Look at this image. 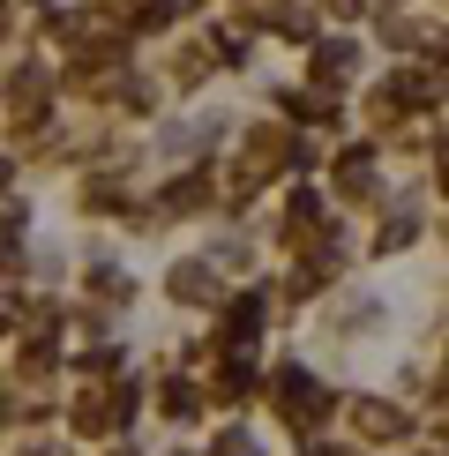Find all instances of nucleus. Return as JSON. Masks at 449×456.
<instances>
[{
	"label": "nucleus",
	"instance_id": "obj_1",
	"mask_svg": "<svg viewBox=\"0 0 449 456\" xmlns=\"http://www.w3.org/2000/svg\"><path fill=\"white\" fill-rule=\"evenodd\" d=\"M360 419H367L374 434H397V411H382V404H360Z\"/></svg>",
	"mask_w": 449,
	"mask_h": 456
}]
</instances>
